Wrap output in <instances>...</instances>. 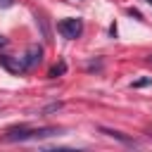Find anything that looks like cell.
I'll list each match as a JSON object with an SVG mask.
<instances>
[{
    "label": "cell",
    "mask_w": 152,
    "mask_h": 152,
    "mask_svg": "<svg viewBox=\"0 0 152 152\" xmlns=\"http://www.w3.org/2000/svg\"><path fill=\"white\" fill-rule=\"evenodd\" d=\"M14 0H0V7H12Z\"/></svg>",
    "instance_id": "obj_8"
},
{
    "label": "cell",
    "mask_w": 152,
    "mask_h": 152,
    "mask_svg": "<svg viewBox=\"0 0 152 152\" xmlns=\"http://www.w3.org/2000/svg\"><path fill=\"white\" fill-rule=\"evenodd\" d=\"M57 31H59L66 40H76V38H81V33H83V21L76 19V17L62 19V21L57 24Z\"/></svg>",
    "instance_id": "obj_1"
},
{
    "label": "cell",
    "mask_w": 152,
    "mask_h": 152,
    "mask_svg": "<svg viewBox=\"0 0 152 152\" xmlns=\"http://www.w3.org/2000/svg\"><path fill=\"white\" fill-rule=\"evenodd\" d=\"M147 59H150V62H152V55H150V57H147Z\"/></svg>",
    "instance_id": "obj_10"
},
{
    "label": "cell",
    "mask_w": 152,
    "mask_h": 152,
    "mask_svg": "<svg viewBox=\"0 0 152 152\" xmlns=\"http://www.w3.org/2000/svg\"><path fill=\"white\" fill-rule=\"evenodd\" d=\"M64 71H66V62H57V64L48 71V76H50V78H57V76H62Z\"/></svg>",
    "instance_id": "obj_5"
},
{
    "label": "cell",
    "mask_w": 152,
    "mask_h": 152,
    "mask_svg": "<svg viewBox=\"0 0 152 152\" xmlns=\"http://www.w3.org/2000/svg\"><path fill=\"white\" fill-rule=\"evenodd\" d=\"M5 45H7V38H5V36H2V33H0V50H2V48H5Z\"/></svg>",
    "instance_id": "obj_9"
},
{
    "label": "cell",
    "mask_w": 152,
    "mask_h": 152,
    "mask_svg": "<svg viewBox=\"0 0 152 152\" xmlns=\"http://www.w3.org/2000/svg\"><path fill=\"white\" fill-rule=\"evenodd\" d=\"M100 133H104L107 138H114V140H119V142H124V145H135V140L133 138H128V135H124L121 131H114V128H100Z\"/></svg>",
    "instance_id": "obj_4"
},
{
    "label": "cell",
    "mask_w": 152,
    "mask_h": 152,
    "mask_svg": "<svg viewBox=\"0 0 152 152\" xmlns=\"http://www.w3.org/2000/svg\"><path fill=\"white\" fill-rule=\"evenodd\" d=\"M152 83V76H147V78H138V81H133V88H145V86H150Z\"/></svg>",
    "instance_id": "obj_7"
},
{
    "label": "cell",
    "mask_w": 152,
    "mask_h": 152,
    "mask_svg": "<svg viewBox=\"0 0 152 152\" xmlns=\"http://www.w3.org/2000/svg\"><path fill=\"white\" fill-rule=\"evenodd\" d=\"M24 59V66H26V71H31V69H36L40 62H43V48L36 43V45H31L28 50H26V55L21 57Z\"/></svg>",
    "instance_id": "obj_2"
},
{
    "label": "cell",
    "mask_w": 152,
    "mask_h": 152,
    "mask_svg": "<svg viewBox=\"0 0 152 152\" xmlns=\"http://www.w3.org/2000/svg\"><path fill=\"white\" fill-rule=\"evenodd\" d=\"M0 66L7 69L10 74H26L24 59L21 57H10V55H0Z\"/></svg>",
    "instance_id": "obj_3"
},
{
    "label": "cell",
    "mask_w": 152,
    "mask_h": 152,
    "mask_svg": "<svg viewBox=\"0 0 152 152\" xmlns=\"http://www.w3.org/2000/svg\"><path fill=\"white\" fill-rule=\"evenodd\" d=\"M57 109H62V102H52V104L43 107V109H40V114H50V112H57Z\"/></svg>",
    "instance_id": "obj_6"
}]
</instances>
